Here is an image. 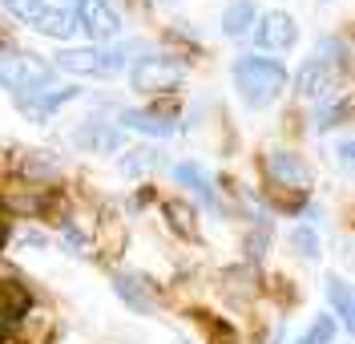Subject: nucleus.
<instances>
[{"label": "nucleus", "instance_id": "obj_1", "mask_svg": "<svg viewBox=\"0 0 355 344\" xmlns=\"http://www.w3.org/2000/svg\"><path fill=\"white\" fill-rule=\"evenodd\" d=\"M0 85L12 90L21 101H28V97L57 90V73L49 61L24 53V49H0Z\"/></svg>", "mask_w": 355, "mask_h": 344}, {"label": "nucleus", "instance_id": "obj_2", "mask_svg": "<svg viewBox=\"0 0 355 344\" xmlns=\"http://www.w3.org/2000/svg\"><path fill=\"white\" fill-rule=\"evenodd\" d=\"M234 85H239V97L246 106L259 110L287 90V69L279 61H266V57H243V61H234Z\"/></svg>", "mask_w": 355, "mask_h": 344}, {"label": "nucleus", "instance_id": "obj_3", "mask_svg": "<svg viewBox=\"0 0 355 344\" xmlns=\"http://www.w3.org/2000/svg\"><path fill=\"white\" fill-rule=\"evenodd\" d=\"M130 61V49L121 45H93V49H65L57 53V69L81 73V77H117Z\"/></svg>", "mask_w": 355, "mask_h": 344}, {"label": "nucleus", "instance_id": "obj_4", "mask_svg": "<svg viewBox=\"0 0 355 344\" xmlns=\"http://www.w3.org/2000/svg\"><path fill=\"white\" fill-rule=\"evenodd\" d=\"M0 4H4V13H12L21 24H33L44 37H57V41L77 37V21H73V13H65V8H53L44 0H0Z\"/></svg>", "mask_w": 355, "mask_h": 344}, {"label": "nucleus", "instance_id": "obj_5", "mask_svg": "<svg viewBox=\"0 0 355 344\" xmlns=\"http://www.w3.org/2000/svg\"><path fill=\"white\" fill-rule=\"evenodd\" d=\"M77 33H89L93 41H113L121 33V13L113 0H73Z\"/></svg>", "mask_w": 355, "mask_h": 344}, {"label": "nucleus", "instance_id": "obj_6", "mask_svg": "<svg viewBox=\"0 0 355 344\" xmlns=\"http://www.w3.org/2000/svg\"><path fill=\"white\" fill-rule=\"evenodd\" d=\"M186 77V65L178 57H141L133 65V90L141 93H166Z\"/></svg>", "mask_w": 355, "mask_h": 344}, {"label": "nucleus", "instance_id": "obj_7", "mask_svg": "<svg viewBox=\"0 0 355 344\" xmlns=\"http://www.w3.org/2000/svg\"><path fill=\"white\" fill-rule=\"evenodd\" d=\"M113 292L125 300L133 312H154V308H157V292L150 288V279H146V275L117 272V275H113Z\"/></svg>", "mask_w": 355, "mask_h": 344}, {"label": "nucleus", "instance_id": "obj_8", "mask_svg": "<svg viewBox=\"0 0 355 344\" xmlns=\"http://www.w3.org/2000/svg\"><path fill=\"white\" fill-rule=\"evenodd\" d=\"M254 41L263 49H291L299 41V24L291 21L287 13H266L263 24L254 28Z\"/></svg>", "mask_w": 355, "mask_h": 344}, {"label": "nucleus", "instance_id": "obj_9", "mask_svg": "<svg viewBox=\"0 0 355 344\" xmlns=\"http://www.w3.org/2000/svg\"><path fill=\"white\" fill-rule=\"evenodd\" d=\"M73 142L81 150H93V154H113L121 146V130H113L110 122H89V126H81L73 134Z\"/></svg>", "mask_w": 355, "mask_h": 344}, {"label": "nucleus", "instance_id": "obj_10", "mask_svg": "<svg viewBox=\"0 0 355 344\" xmlns=\"http://www.w3.org/2000/svg\"><path fill=\"white\" fill-rule=\"evenodd\" d=\"M125 126L130 130H141V134H154V138L178 134V117L162 114V110H125Z\"/></svg>", "mask_w": 355, "mask_h": 344}, {"label": "nucleus", "instance_id": "obj_11", "mask_svg": "<svg viewBox=\"0 0 355 344\" xmlns=\"http://www.w3.org/2000/svg\"><path fill=\"white\" fill-rule=\"evenodd\" d=\"M266 166H270V174H275L279 183H287V186H307L311 183L307 162L299 158V154H291V150H275Z\"/></svg>", "mask_w": 355, "mask_h": 344}, {"label": "nucleus", "instance_id": "obj_12", "mask_svg": "<svg viewBox=\"0 0 355 344\" xmlns=\"http://www.w3.org/2000/svg\"><path fill=\"white\" fill-rule=\"evenodd\" d=\"M327 90H335V69L311 57L307 65H303V73H299V93L303 97H323Z\"/></svg>", "mask_w": 355, "mask_h": 344}, {"label": "nucleus", "instance_id": "obj_13", "mask_svg": "<svg viewBox=\"0 0 355 344\" xmlns=\"http://www.w3.org/2000/svg\"><path fill=\"white\" fill-rule=\"evenodd\" d=\"M250 24H254V4L250 0H230V8L222 13V33L239 41V37L250 33Z\"/></svg>", "mask_w": 355, "mask_h": 344}, {"label": "nucleus", "instance_id": "obj_14", "mask_svg": "<svg viewBox=\"0 0 355 344\" xmlns=\"http://www.w3.org/2000/svg\"><path fill=\"white\" fill-rule=\"evenodd\" d=\"M24 308H28V292L17 288V284H8V279H0V320L4 324L21 320Z\"/></svg>", "mask_w": 355, "mask_h": 344}, {"label": "nucleus", "instance_id": "obj_15", "mask_svg": "<svg viewBox=\"0 0 355 344\" xmlns=\"http://www.w3.org/2000/svg\"><path fill=\"white\" fill-rule=\"evenodd\" d=\"M327 296H331V304H335V312H339V320H343V328H352V288L343 284V279H331L327 284Z\"/></svg>", "mask_w": 355, "mask_h": 344}, {"label": "nucleus", "instance_id": "obj_16", "mask_svg": "<svg viewBox=\"0 0 355 344\" xmlns=\"http://www.w3.org/2000/svg\"><path fill=\"white\" fill-rule=\"evenodd\" d=\"M157 166H162V154L157 150H133L130 158H121V170L125 174H150Z\"/></svg>", "mask_w": 355, "mask_h": 344}, {"label": "nucleus", "instance_id": "obj_17", "mask_svg": "<svg viewBox=\"0 0 355 344\" xmlns=\"http://www.w3.org/2000/svg\"><path fill=\"white\" fill-rule=\"evenodd\" d=\"M174 179H178V183H190L202 199H210V203H214V186L206 183V174H202L198 166H174Z\"/></svg>", "mask_w": 355, "mask_h": 344}, {"label": "nucleus", "instance_id": "obj_18", "mask_svg": "<svg viewBox=\"0 0 355 344\" xmlns=\"http://www.w3.org/2000/svg\"><path fill=\"white\" fill-rule=\"evenodd\" d=\"M331 341H335V320L331 316H319V320L299 336V344H331Z\"/></svg>", "mask_w": 355, "mask_h": 344}, {"label": "nucleus", "instance_id": "obj_19", "mask_svg": "<svg viewBox=\"0 0 355 344\" xmlns=\"http://www.w3.org/2000/svg\"><path fill=\"white\" fill-rule=\"evenodd\" d=\"M291 243L307 255V259H315V255H319V239H315V231H307V227L295 231V235H291Z\"/></svg>", "mask_w": 355, "mask_h": 344}, {"label": "nucleus", "instance_id": "obj_20", "mask_svg": "<svg viewBox=\"0 0 355 344\" xmlns=\"http://www.w3.org/2000/svg\"><path fill=\"white\" fill-rule=\"evenodd\" d=\"M347 110H352V101H343V106H331V110H323L319 114V130H331V126H339V117H347Z\"/></svg>", "mask_w": 355, "mask_h": 344}, {"label": "nucleus", "instance_id": "obj_21", "mask_svg": "<svg viewBox=\"0 0 355 344\" xmlns=\"http://www.w3.org/2000/svg\"><path fill=\"white\" fill-rule=\"evenodd\" d=\"M8 243V227H4V219H0V247Z\"/></svg>", "mask_w": 355, "mask_h": 344}]
</instances>
